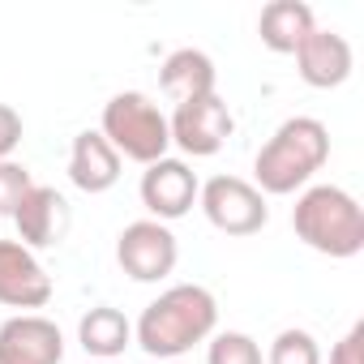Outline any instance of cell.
Segmentation results:
<instances>
[{
	"label": "cell",
	"instance_id": "obj_20",
	"mask_svg": "<svg viewBox=\"0 0 364 364\" xmlns=\"http://www.w3.org/2000/svg\"><path fill=\"white\" fill-rule=\"evenodd\" d=\"M22 133H26L22 112H18V107H9V103H0V163L14 159V150L22 146Z\"/></svg>",
	"mask_w": 364,
	"mask_h": 364
},
{
	"label": "cell",
	"instance_id": "obj_4",
	"mask_svg": "<svg viewBox=\"0 0 364 364\" xmlns=\"http://www.w3.org/2000/svg\"><path fill=\"white\" fill-rule=\"evenodd\" d=\"M99 133L107 137V146L120 154V159H133L141 167L167 159L171 150V133H167V116L163 107L141 95V90H120L103 103V116H99Z\"/></svg>",
	"mask_w": 364,
	"mask_h": 364
},
{
	"label": "cell",
	"instance_id": "obj_10",
	"mask_svg": "<svg viewBox=\"0 0 364 364\" xmlns=\"http://www.w3.org/2000/svg\"><path fill=\"white\" fill-rule=\"evenodd\" d=\"M65 334L43 313H18L0 326V364H60Z\"/></svg>",
	"mask_w": 364,
	"mask_h": 364
},
{
	"label": "cell",
	"instance_id": "obj_12",
	"mask_svg": "<svg viewBox=\"0 0 364 364\" xmlns=\"http://www.w3.org/2000/svg\"><path fill=\"white\" fill-rule=\"evenodd\" d=\"M291 56H296L300 82L313 86V90H334V86H343V82L351 77V65H355L351 43H347L338 31H326V26H313V35H309Z\"/></svg>",
	"mask_w": 364,
	"mask_h": 364
},
{
	"label": "cell",
	"instance_id": "obj_19",
	"mask_svg": "<svg viewBox=\"0 0 364 364\" xmlns=\"http://www.w3.org/2000/svg\"><path fill=\"white\" fill-rule=\"evenodd\" d=\"M31 171H26V163H18V159H5L0 163V219H14V210L22 206V198L31 193Z\"/></svg>",
	"mask_w": 364,
	"mask_h": 364
},
{
	"label": "cell",
	"instance_id": "obj_18",
	"mask_svg": "<svg viewBox=\"0 0 364 364\" xmlns=\"http://www.w3.org/2000/svg\"><path fill=\"white\" fill-rule=\"evenodd\" d=\"M206 364H266V355H262V347H257L253 334H245V330H223V334H210Z\"/></svg>",
	"mask_w": 364,
	"mask_h": 364
},
{
	"label": "cell",
	"instance_id": "obj_14",
	"mask_svg": "<svg viewBox=\"0 0 364 364\" xmlns=\"http://www.w3.org/2000/svg\"><path fill=\"white\" fill-rule=\"evenodd\" d=\"M215 60L202 52V48H176L163 69H159V86L171 103H189V99H202V95H215Z\"/></svg>",
	"mask_w": 364,
	"mask_h": 364
},
{
	"label": "cell",
	"instance_id": "obj_13",
	"mask_svg": "<svg viewBox=\"0 0 364 364\" xmlns=\"http://www.w3.org/2000/svg\"><path fill=\"white\" fill-rule=\"evenodd\" d=\"M69 180L82 193H107L120 180V154L107 146V137L99 129H82L69 146Z\"/></svg>",
	"mask_w": 364,
	"mask_h": 364
},
{
	"label": "cell",
	"instance_id": "obj_2",
	"mask_svg": "<svg viewBox=\"0 0 364 364\" xmlns=\"http://www.w3.org/2000/svg\"><path fill=\"white\" fill-rule=\"evenodd\" d=\"M326 159H330V129L317 116H291L257 150L253 185L262 198H287L296 189H309V180L326 167Z\"/></svg>",
	"mask_w": 364,
	"mask_h": 364
},
{
	"label": "cell",
	"instance_id": "obj_9",
	"mask_svg": "<svg viewBox=\"0 0 364 364\" xmlns=\"http://www.w3.org/2000/svg\"><path fill=\"white\" fill-rule=\"evenodd\" d=\"M52 300V274L22 240H0V304L35 313Z\"/></svg>",
	"mask_w": 364,
	"mask_h": 364
},
{
	"label": "cell",
	"instance_id": "obj_7",
	"mask_svg": "<svg viewBox=\"0 0 364 364\" xmlns=\"http://www.w3.org/2000/svg\"><path fill=\"white\" fill-rule=\"evenodd\" d=\"M116 262L133 283H163L180 262V245L167 223L137 219L116 236Z\"/></svg>",
	"mask_w": 364,
	"mask_h": 364
},
{
	"label": "cell",
	"instance_id": "obj_8",
	"mask_svg": "<svg viewBox=\"0 0 364 364\" xmlns=\"http://www.w3.org/2000/svg\"><path fill=\"white\" fill-rule=\"evenodd\" d=\"M198 189H202V180L193 176V167L185 159H159L141 171V206L150 210V219L159 223H171V219H185L193 206H198Z\"/></svg>",
	"mask_w": 364,
	"mask_h": 364
},
{
	"label": "cell",
	"instance_id": "obj_11",
	"mask_svg": "<svg viewBox=\"0 0 364 364\" xmlns=\"http://www.w3.org/2000/svg\"><path fill=\"white\" fill-rule=\"evenodd\" d=\"M18 223V240L35 253V249H56L69 236L73 210L65 202V193H56L52 185H31V193L22 198V206L14 210Z\"/></svg>",
	"mask_w": 364,
	"mask_h": 364
},
{
	"label": "cell",
	"instance_id": "obj_17",
	"mask_svg": "<svg viewBox=\"0 0 364 364\" xmlns=\"http://www.w3.org/2000/svg\"><path fill=\"white\" fill-rule=\"evenodd\" d=\"M266 364H326V360H321V347H317V338H313L309 330L287 326V330H279V334L270 338Z\"/></svg>",
	"mask_w": 364,
	"mask_h": 364
},
{
	"label": "cell",
	"instance_id": "obj_22",
	"mask_svg": "<svg viewBox=\"0 0 364 364\" xmlns=\"http://www.w3.org/2000/svg\"><path fill=\"white\" fill-rule=\"evenodd\" d=\"M95 364H103V360H95Z\"/></svg>",
	"mask_w": 364,
	"mask_h": 364
},
{
	"label": "cell",
	"instance_id": "obj_15",
	"mask_svg": "<svg viewBox=\"0 0 364 364\" xmlns=\"http://www.w3.org/2000/svg\"><path fill=\"white\" fill-rule=\"evenodd\" d=\"M77 343H82V351H86L90 360L112 364L116 355L129 351V343H133V321H129L120 309H112V304H95V309L82 313V321H77Z\"/></svg>",
	"mask_w": 364,
	"mask_h": 364
},
{
	"label": "cell",
	"instance_id": "obj_3",
	"mask_svg": "<svg viewBox=\"0 0 364 364\" xmlns=\"http://www.w3.org/2000/svg\"><path fill=\"white\" fill-rule=\"evenodd\" d=\"M291 228L313 253L334 262H347L364 249V210L338 185H309L291 206Z\"/></svg>",
	"mask_w": 364,
	"mask_h": 364
},
{
	"label": "cell",
	"instance_id": "obj_16",
	"mask_svg": "<svg viewBox=\"0 0 364 364\" xmlns=\"http://www.w3.org/2000/svg\"><path fill=\"white\" fill-rule=\"evenodd\" d=\"M313 26H317V18H313V9L304 5V0H270V5L262 9V18H257L262 43L270 52H279V56H291L313 35Z\"/></svg>",
	"mask_w": 364,
	"mask_h": 364
},
{
	"label": "cell",
	"instance_id": "obj_21",
	"mask_svg": "<svg viewBox=\"0 0 364 364\" xmlns=\"http://www.w3.org/2000/svg\"><path fill=\"white\" fill-rule=\"evenodd\" d=\"M330 364H364V321H355V326L330 347Z\"/></svg>",
	"mask_w": 364,
	"mask_h": 364
},
{
	"label": "cell",
	"instance_id": "obj_6",
	"mask_svg": "<svg viewBox=\"0 0 364 364\" xmlns=\"http://www.w3.org/2000/svg\"><path fill=\"white\" fill-rule=\"evenodd\" d=\"M236 120H232V107L223 103V95H202V99H189V103H176V112L167 116V133H171V146H180L193 159H210L228 146Z\"/></svg>",
	"mask_w": 364,
	"mask_h": 364
},
{
	"label": "cell",
	"instance_id": "obj_5",
	"mask_svg": "<svg viewBox=\"0 0 364 364\" xmlns=\"http://www.w3.org/2000/svg\"><path fill=\"white\" fill-rule=\"evenodd\" d=\"M198 206L206 223L223 236H257L270 223V206L245 176H210L198 189Z\"/></svg>",
	"mask_w": 364,
	"mask_h": 364
},
{
	"label": "cell",
	"instance_id": "obj_1",
	"mask_svg": "<svg viewBox=\"0 0 364 364\" xmlns=\"http://www.w3.org/2000/svg\"><path fill=\"white\" fill-rule=\"evenodd\" d=\"M215 326H219L215 291L202 283H176L141 309L133 326V343L154 360H176V355L193 351L198 343H206Z\"/></svg>",
	"mask_w": 364,
	"mask_h": 364
}]
</instances>
